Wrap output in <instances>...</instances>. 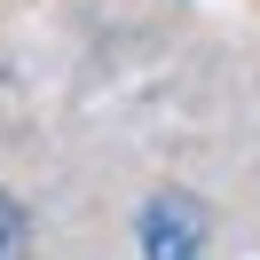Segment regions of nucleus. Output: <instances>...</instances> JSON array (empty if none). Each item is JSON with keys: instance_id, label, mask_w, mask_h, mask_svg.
Here are the masks:
<instances>
[{"instance_id": "nucleus-1", "label": "nucleus", "mask_w": 260, "mask_h": 260, "mask_svg": "<svg viewBox=\"0 0 260 260\" xmlns=\"http://www.w3.org/2000/svg\"><path fill=\"white\" fill-rule=\"evenodd\" d=\"M142 252L150 260H205V213H197V197L166 189L142 205Z\"/></svg>"}, {"instance_id": "nucleus-2", "label": "nucleus", "mask_w": 260, "mask_h": 260, "mask_svg": "<svg viewBox=\"0 0 260 260\" xmlns=\"http://www.w3.org/2000/svg\"><path fill=\"white\" fill-rule=\"evenodd\" d=\"M0 260H8V229H0Z\"/></svg>"}]
</instances>
